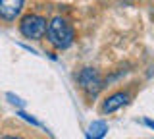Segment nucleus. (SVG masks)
Here are the masks:
<instances>
[{
  "mask_svg": "<svg viewBox=\"0 0 154 139\" xmlns=\"http://www.w3.org/2000/svg\"><path fill=\"white\" fill-rule=\"evenodd\" d=\"M46 39L54 49L64 50V49H69V46L73 45L75 31H73V27L67 23V20L56 16V17H52L46 25Z\"/></svg>",
  "mask_w": 154,
  "mask_h": 139,
  "instance_id": "1",
  "label": "nucleus"
},
{
  "mask_svg": "<svg viewBox=\"0 0 154 139\" xmlns=\"http://www.w3.org/2000/svg\"><path fill=\"white\" fill-rule=\"evenodd\" d=\"M46 17L38 16V14H27V16L21 17L19 21V33H21L25 39L31 41H41L42 37L46 35Z\"/></svg>",
  "mask_w": 154,
  "mask_h": 139,
  "instance_id": "2",
  "label": "nucleus"
},
{
  "mask_svg": "<svg viewBox=\"0 0 154 139\" xmlns=\"http://www.w3.org/2000/svg\"><path fill=\"white\" fill-rule=\"evenodd\" d=\"M77 83H79V87L85 91L87 97L94 99L104 87V77L100 75V71L94 70V68H83V70H79V74H77Z\"/></svg>",
  "mask_w": 154,
  "mask_h": 139,
  "instance_id": "3",
  "label": "nucleus"
},
{
  "mask_svg": "<svg viewBox=\"0 0 154 139\" xmlns=\"http://www.w3.org/2000/svg\"><path fill=\"white\" fill-rule=\"evenodd\" d=\"M25 0H0V20L4 21H16L23 10Z\"/></svg>",
  "mask_w": 154,
  "mask_h": 139,
  "instance_id": "4",
  "label": "nucleus"
},
{
  "mask_svg": "<svg viewBox=\"0 0 154 139\" xmlns=\"http://www.w3.org/2000/svg\"><path fill=\"white\" fill-rule=\"evenodd\" d=\"M127 103H129V93H125V91H118V93L110 95V97L104 100L102 112L104 114H112V112H116V110H119L122 106H125Z\"/></svg>",
  "mask_w": 154,
  "mask_h": 139,
  "instance_id": "5",
  "label": "nucleus"
},
{
  "mask_svg": "<svg viewBox=\"0 0 154 139\" xmlns=\"http://www.w3.org/2000/svg\"><path fill=\"white\" fill-rule=\"evenodd\" d=\"M108 131V124L102 120H94L87 129V139H102Z\"/></svg>",
  "mask_w": 154,
  "mask_h": 139,
  "instance_id": "6",
  "label": "nucleus"
},
{
  "mask_svg": "<svg viewBox=\"0 0 154 139\" xmlns=\"http://www.w3.org/2000/svg\"><path fill=\"white\" fill-rule=\"evenodd\" d=\"M17 116H19V118H23V120H25V122H29V124H33V126H37V128H42V124L38 122L37 118H33L31 114L23 112V110H19V112H17Z\"/></svg>",
  "mask_w": 154,
  "mask_h": 139,
  "instance_id": "7",
  "label": "nucleus"
},
{
  "mask_svg": "<svg viewBox=\"0 0 154 139\" xmlns=\"http://www.w3.org/2000/svg\"><path fill=\"white\" fill-rule=\"evenodd\" d=\"M6 99L14 104V106H17V108H23V106H25V100H21L19 97H16L14 93H6Z\"/></svg>",
  "mask_w": 154,
  "mask_h": 139,
  "instance_id": "8",
  "label": "nucleus"
},
{
  "mask_svg": "<svg viewBox=\"0 0 154 139\" xmlns=\"http://www.w3.org/2000/svg\"><path fill=\"white\" fill-rule=\"evenodd\" d=\"M144 124H146L148 128H152V129H154V120H148V118H144Z\"/></svg>",
  "mask_w": 154,
  "mask_h": 139,
  "instance_id": "9",
  "label": "nucleus"
},
{
  "mask_svg": "<svg viewBox=\"0 0 154 139\" xmlns=\"http://www.w3.org/2000/svg\"><path fill=\"white\" fill-rule=\"evenodd\" d=\"M0 139H23V137H19V135H4V137H0Z\"/></svg>",
  "mask_w": 154,
  "mask_h": 139,
  "instance_id": "10",
  "label": "nucleus"
}]
</instances>
